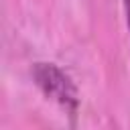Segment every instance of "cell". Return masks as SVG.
I'll list each match as a JSON object with an SVG mask.
<instances>
[{"mask_svg": "<svg viewBox=\"0 0 130 130\" xmlns=\"http://www.w3.org/2000/svg\"><path fill=\"white\" fill-rule=\"evenodd\" d=\"M32 77H35V83L41 87V91L49 100L57 102L71 114L77 112V106H79L77 87L61 67H57L55 63H35Z\"/></svg>", "mask_w": 130, "mask_h": 130, "instance_id": "6da1fadb", "label": "cell"}, {"mask_svg": "<svg viewBox=\"0 0 130 130\" xmlns=\"http://www.w3.org/2000/svg\"><path fill=\"white\" fill-rule=\"evenodd\" d=\"M124 4V14H126V24H128V32H130V0H122Z\"/></svg>", "mask_w": 130, "mask_h": 130, "instance_id": "7a4b0ae2", "label": "cell"}]
</instances>
